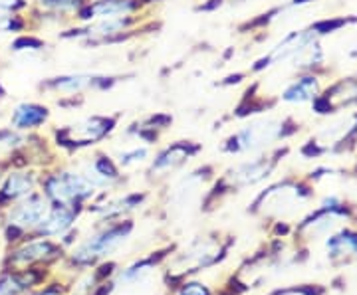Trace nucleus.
<instances>
[{
  "label": "nucleus",
  "mask_w": 357,
  "mask_h": 295,
  "mask_svg": "<svg viewBox=\"0 0 357 295\" xmlns=\"http://www.w3.org/2000/svg\"><path fill=\"white\" fill-rule=\"evenodd\" d=\"M161 22H155L151 10H145L133 16H117V18H98L84 24L66 26L60 30V40L77 42L84 48H109L128 44L139 38L145 32H157Z\"/></svg>",
  "instance_id": "1"
},
{
  "label": "nucleus",
  "mask_w": 357,
  "mask_h": 295,
  "mask_svg": "<svg viewBox=\"0 0 357 295\" xmlns=\"http://www.w3.org/2000/svg\"><path fill=\"white\" fill-rule=\"evenodd\" d=\"M121 115H102V113H93L76 119L74 123L64 125L60 129H54V143L56 147L64 149L68 153H77V151H86L96 145L105 141L117 125H119Z\"/></svg>",
  "instance_id": "2"
},
{
  "label": "nucleus",
  "mask_w": 357,
  "mask_h": 295,
  "mask_svg": "<svg viewBox=\"0 0 357 295\" xmlns=\"http://www.w3.org/2000/svg\"><path fill=\"white\" fill-rule=\"evenodd\" d=\"M276 157H280V153H262L229 167L222 173V177L215 182V186L206 191L201 206L211 200H220L225 194L238 193L243 189L262 182L266 177H270V173L276 167V163H278Z\"/></svg>",
  "instance_id": "3"
},
{
  "label": "nucleus",
  "mask_w": 357,
  "mask_h": 295,
  "mask_svg": "<svg viewBox=\"0 0 357 295\" xmlns=\"http://www.w3.org/2000/svg\"><path fill=\"white\" fill-rule=\"evenodd\" d=\"M288 125L284 119L278 117H258L255 121L246 123L241 129H236L234 133H230L229 137L220 145V153L222 154H246L256 153L270 147L272 143L280 141L282 137L288 133Z\"/></svg>",
  "instance_id": "4"
},
{
  "label": "nucleus",
  "mask_w": 357,
  "mask_h": 295,
  "mask_svg": "<svg viewBox=\"0 0 357 295\" xmlns=\"http://www.w3.org/2000/svg\"><path fill=\"white\" fill-rule=\"evenodd\" d=\"M131 232H133L131 220H112L109 224L105 222V226H100L74 248L72 262L76 266H93L96 262L115 254L128 242Z\"/></svg>",
  "instance_id": "5"
},
{
  "label": "nucleus",
  "mask_w": 357,
  "mask_h": 295,
  "mask_svg": "<svg viewBox=\"0 0 357 295\" xmlns=\"http://www.w3.org/2000/svg\"><path fill=\"white\" fill-rule=\"evenodd\" d=\"M42 191L52 205L86 206L96 198L98 191L79 175L77 168H58L40 177Z\"/></svg>",
  "instance_id": "6"
},
{
  "label": "nucleus",
  "mask_w": 357,
  "mask_h": 295,
  "mask_svg": "<svg viewBox=\"0 0 357 295\" xmlns=\"http://www.w3.org/2000/svg\"><path fill=\"white\" fill-rule=\"evenodd\" d=\"M227 250H229V244H222L218 234L199 236L195 242H191L183 252H178L177 256L169 262L167 276L173 282H177V280H183L189 273L211 268L227 254Z\"/></svg>",
  "instance_id": "7"
},
{
  "label": "nucleus",
  "mask_w": 357,
  "mask_h": 295,
  "mask_svg": "<svg viewBox=\"0 0 357 295\" xmlns=\"http://www.w3.org/2000/svg\"><path fill=\"white\" fill-rule=\"evenodd\" d=\"M123 79V76L114 74H98V72H72L60 76L48 77L38 86L40 91L60 93V97H76L84 99L88 93L112 91Z\"/></svg>",
  "instance_id": "8"
},
{
  "label": "nucleus",
  "mask_w": 357,
  "mask_h": 295,
  "mask_svg": "<svg viewBox=\"0 0 357 295\" xmlns=\"http://www.w3.org/2000/svg\"><path fill=\"white\" fill-rule=\"evenodd\" d=\"M201 151H203V145L197 141H189V139L169 143L167 147L159 149L151 157L149 167H147V179L151 182H159V180L171 177L173 173H177L178 168L185 167Z\"/></svg>",
  "instance_id": "9"
},
{
  "label": "nucleus",
  "mask_w": 357,
  "mask_h": 295,
  "mask_svg": "<svg viewBox=\"0 0 357 295\" xmlns=\"http://www.w3.org/2000/svg\"><path fill=\"white\" fill-rule=\"evenodd\" d=\"M215 179V168L213 165H203L195 168L189 175H185L169 193V208L171 212L177 210H187L195 205L203 202V196L206 194V189Z\"/></svg>",
  "instance_id": "10"
},
{
  "label": "nucleus",
  "mask_w": 357,
  "mask_h": 295,
  "mask_svg": "<svg viewBox=\"0 0 357 295\" xmlns=\"http://www.w3.org/2000/svg\"><path fill=\"white\" fill-rule=\"evenodd\" d=\"M77 170L96 191H102V194L114 191L115 186H119L123 182V175H121L123 170L117 167L115 159H112L103 151H96L86 157L77 165Z\"/></svg>",
  "instance_id": "11"
},
{
  "label": "nucleus",
  "mask_w": 357,
  "mask_h": 295,
  "mask_svg": "<svg viewBox=\"0 0 357 295\" xmlns=\"http://www.w3.org/2000/svg\"><path fill=\"white\" fill-rule=\"evenodd\" d=\"M306 200L304 189L294 186L290 182H280L270 186L268 191L262 194H258V198L252 205V212H260V214H268V216H282L294 212L296 206L300 208V205Z\"/></svg>",
  "instance_id": "12"
},
{
  "label": "nucleus",
  "mask_w": 357,
  "mask_h": 295,
  "mask_svg": "<svg viewBox=\"0 0 357 295\" xmlns=\"http://www.w3.org/2000/svg\"><path fill=\"white\" fill-rule=\"evenodd\" d=\"M50 208V200L42 193H32L14 202L6 210V224L16 232H34Z\"/></svg>",
  "instance_id": "13"
},
{
  "label": "nucleus",
  "mask_w": 357,
  "mask_h": 295,
  "mask_svg": "<svg viewBox=\"0 0 357 295\" xmlns=\"http://www.w3.org/2000/svg\"><path fill=\"white\" fill-rule=\"evenodd\" d=\"M151 8H145L141 0H89L88 4L76 14V24L91 22L98 18H117L133 16Z\"/></svg>",
  "instance_id": "14"
},
{
  "label": "nucleus",
  "mask_w": 357,
  "mask_h": 295,
  "mask_svg": "<svg viewBox=\"0 0 357 295\" xmlns=\"http://www.w3.org/2000/svg\"><path fill=\"white\" fill-rule=\"evenodd\" d=\"M86 208L82 206H70V205H52L46 212V216L42 218V222L36 228V234L40 238H64L66 234L74 232V224L79 218V214L84 212Z\"/></svg>",
  "instance_id": "15"
},
{
  "label": "nucleus",
  "mask_w": 357,
  "mask_h": 295,
  "mask_svg": "<svg viewBox=\"0 0 357 295\" xmlns=\"http://www.w3.org/2000/svg\"><path fill=\"white\" fill-rule=\"evenodd\" d=\"M89 0H34L28 8L32 16H42L44 22L72 26L76 24V14L88 4Z\"/></svg>",
  "instance_id": "16"
},
{
  "label": "nucleus",
  "mask_w": 357,
  "mask_h": 295,
  "mask_svg": "<svg viewBox=\"0 0 357 295\" xmlns=\"http://www.w3.org/2000/svg\"><path fill=\"white\" fill-rule=\"evenodd\" d=\"M147 194L145 193H128L121 196H114L107 198L105 202H89L86 206V212L91 214L93 218H98L100 222H112V220H121L126 214H129L131 210H135L137 206L145 202Z\"/></svg>",
  "instance_id": "17"
},
{
  "label": "nucleus",
  "mask_w": 357,
  "mask_h": 295,
  "mask_svg": "<svg viewBox=\"0 0 357 295\" xmlns=\"http://www.w3.org/2000/svg\"><path fill=\"white\" fill-rule=\"evenodd\" d=\"M40 184V175L32 168L13 170L8 173L2 184H0V205H10L18 202L32 193H36V186Z\"/></svg>",
  "instance_id": "18"
},
{
  "label": "nucleus",
  "mask_w": 357,
  "mask_h": 295,
  "mask_svg": "<svg viewBox=\"0 0 357 295\" xmlns=\"http://www.w3.org/2000/svg\"><path fill=\"white\" fill-rule=\"evenodd\" d=\"M171 125H173V115H169V113H151V115L137 119L131 125H128L126 127V137L133 139V141L145 143V145H155Z\"/></svg>",
  "instance_id": "19"
},
{
  "label": "nucleus",
  "mask_w": 357,
  "mask_h": 295,
  "mask_svg": "<svg viewBox=\"0 0 357 295\" xmlns=\"http://www.w3.org/2000/svg\"><path fill=\"white\" fill-rule=\"evenodd\" d=\"M50 121V107L38 102L18 103L10 113V127L24 133L44 127Z\"/></svg>",
  "instance_id": "20"
},
{
  "label": "nucleus",
  "mask_w": 357,
  "mask_h": 295,
  "mask_svg": "<svg viewBox=\"0 0 357 295\" xmlns=\"http://www.w3.org/2000/svg\"><path fill=\"white\" fill-rule=\"evenodd\" d=\"M58 256H62V248L50 242L48 238H40V240L26 242L16 252H13L10 264L16 268H22V266H30L34 262H50Z\"/></svg>",
  "instance_id": "21"
},
{
  "label": "nucleus",
  "mask_w": 357,
  "mask_h": 295,
  "mask_svg": "<svg viewBox=\"0 0 357 295\" xmlns=\"http://www.w3.org/2000/svg\"><path fill=\"white\" fill-rule=\"evenodd\" d=\"M357 129V117H344V119H337L332 125H326V127L319 131L316 135V139H312L310 147H316V149H332L335 145L344 143L349 139V135Z\"/></svg>",
  "instance_id": "22"
},
{
  "label": "nucleus",
  "mask_w": 357,
  "mask_h": 295,
  "mask_svg": "<svg viewBox=\"0 0 357 295\" xmlns=\"http://www.w3.org/2000/svg\"><path fill=\"white\" fill-rule=\"evenodd\" d=\"M319 93V81L316 76L294 77L282 90L280 97L284 103H307L314 102Z\"/></svg>",
  "instance_id": "23"
},
{
  "label": "nucleus",
  "mask_w": 357,
  "mask_h": 295,
  "mask_svg": "<svg viewBox=\"0 0 357 295\" xmlns=\"http://www.w3.org/2000/svg\"><path fill=\"white\" fill-rule=\"evenodd\" d=\"M40 276L34 270L22 273H6L0 278V295H18L28 292L34 283H38Z\"/></svg>",
  "instance_id": "24"
},
{
  "label": "nucleus",
  "mask_w": 357,
  "mask_h": 295,
  "mask_svg": "<svg viewBox=\"0 0 357 295\" xmlns=\"http://www.w3.org/2000/svg\"><path fill=\"white\" fill-rule=\"evenodd\" d=\"M151 161V149L149 145H133V147H128V149H121L119 153L115 154V163L121 170H131V168H137L145 163Z\"/></svg>",
  "instance_id": "25"
},
{
  "label": "nucleus",
  "mask_w": 357,
  "mask_h": 295,
  "mask_svg": "<svg viewBox=\"0 0 357 295\" xmlns=\"http://www.w3.org/2000/svg\"><path fill=\"white\" fill-rule=\"evenodd\" d=\"M344 220V216L335 214V212H328V214H319L312 222H306L302 226V232L307 236H321V234H328L332 232L335 226H340V222Z\"/></svg>",
  "instance_id": "26"
},
{
  "label": "nucleus",
  "mask_w": 357,
  "mask_h": 295,
  "mask_svg": "<svg viewBox=\"0 0 357 295\" xmlns=\"http://www.w3.org/2000/svg\"><path fill=\"white\" fill-rule=\"evenodd\" d=\"M28 143H30V137L22 135L20 131H16L13 127L0 129V154L16 153L22 147H26Z\"/></svg>",
  "instance_id": "27"
},
{
  "label": "nucleus",
  "mask_w": 357,
  "mask_h": 295,
  "mask_svg": "<svg viewBox=\"0 0 357 295\" xmlns=\"http://www.w3.org/2000/svg\"><path fill=\"white\" fill-rule=\"evenodd\" d=\"M48 48L46 40L38 38L34 34H18V38L10 42V50L16 51V54H36V51H42Z\"/></svg>",
  "instance_id": "28"
},
{
  "label": "nucleus",
  "mask_w": 357,
  "mask_h": 295,
  "mask_svg": "<svg viewBox=\"0 0 357 295\" xmlns=\"http://www.w3.org/2000/svg\"><path fill=\"white\" fill-rule=\"evenodd\" d=\"M328 252L333 257L347 256L357 252V236H349V234H342V236H332L328 240Z\"/></svg>",
  "instance_id": "29"
},
{
  "label": "nucleus",
  "mask_w": 357,
  "mask_h": 295,
  "mask_svg": "<svg viewBox=\"0 0 357 295\" xmlns=\"http://www.w3.org/2000/svg\"><path fill=\"white\" fill-rule=\"evenodd\" d=\"M178 295H213L211 289L201 282H185L178 289Z\"/></svg>",
  "instance_id": "30"
},
{
  "label": "nucleus",
  "mask_w": 357,
  "mask_h": 295,
  "mask_svg": "<svg viewBox=\"0 0 357 295\" xmlns=\"http://www.w3.org/2000/svg\"><path fill=\"white\" fill-rule=\"evenodd\" d=\"M28 8V0H0V13H22Z\"/></svg>",
  "instance_id": "31"
},
{
  "label": "nucleus",
  "mask_w": 357,
  "mask_h": 295,
  "mask_svg": "<svg viewBox=\"0 0 357 295\" xmlns=\"http://www.w3.org/2000/svg\"><path fill=\"white\" fill-rule=\"evenodd\" d=\"M143 2V6L145 8H153L155 4H159V2H167V0H141Z\"/></svg>",
  "instance_id": "32"
},
{
  "label": "nucleus",
  "mask_w": 357,
  "mask_h": 295,
  "mask_svg": "<svg viewBox=\"0 0 357 295\" xmlns=\"http://www.w3.org/2000/svg\"><path fill=\"white\" fill-rule=\"evenodd\" d=\"M276 295H302V294H298V292H282V294H276Z\"/></svg>",
  "instance_id": "33"
},
{
  "label": "nucleus",
  "mask_w": 357,
  "mask_h": 295,
  "mask_svg": "<svg viewBox=\"0 0 357 295\" xmlns=\"http://www.w3.org/2000/svg\"><path fill=\"white\" fill-rule=\"evenodd\" d=\"M34 295H58L56 292H40V294H34Z\"/></svg>",
  "instance_id": "34"
},
{
  "label": "nucleus",
  "mask_w": 357,
  "mask_h": 295,
  "mask_svg": "<svg viewBox=\"0 0 357 295\" xmlns=\"http://www.w3.org/2000/svg\"><path fill=\"white\" fill-rule=\"evenodd\" d=\"M4 95H6V90H4V88H2V83H0V99H2Z\"/></svg>",
  "instance_id": "35"
}]
</instances>
